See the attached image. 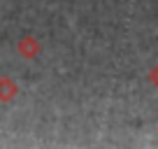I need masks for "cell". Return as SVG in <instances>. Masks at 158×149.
Here are the masks:
<instances>
[{
    "mask_svg": "<svg viewBox=\"0 0 158 149\" xmlns=\"http://www.w3.org/2000/svg\"><path fill=\"white\" fill-rule=\"evenodd\" d=\"M16 49H19V54L23 56V58L33 61L35 56H40V51H42V47H40V42L35 40L33 35H26V37H21L19 45H16Z\"/></svg>",
    "mask_w": 158,
    "mask_h": 149,
    "instance_id": "6da1fadb",
    "label": "cell"
},
{
    "mask_svg": "<svg viewBox=\"0 0 158 149\" xmlns=\"http://www.w3.org/2000/svg\"><path fill=\"white\" fill-rule=\"evenodd\" d=\"M19 93V86L12 77H0V100L2 103H12Z\"/></svg>",
    "mask_w": 158,
    "mask_h": 149,
    "instance_id": "7a4b0ae2",
    "label": "cell"
},
{
    "mask_svg": "<svg viewBox=\"0 0 158 149\" xmlns=\"http://www.w3.org/2000/svg\"><path fill=\"white\" fill-rule=\"evenodd\" d=\"M149 82H151V84L158 89V65H153V68L149 70Z\"/></svg>",
    "mask_w": 158,
    "mask_h": 149,
    "instance_id": "3957f363",
    "label": "cell"
}]
</instances>
